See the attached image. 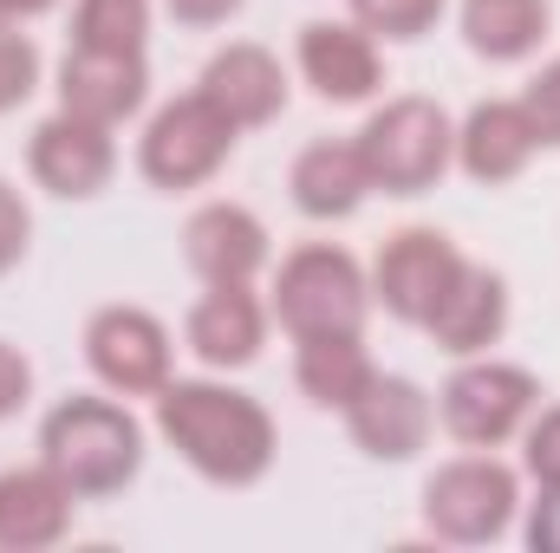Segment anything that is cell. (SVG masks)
Instances as JSON below:
<instances>
[{"label": "cell", "instance_id": "cell-1", "mask_svg": "<svg viewBox=\"0 0 560 553\" xmlns=\"http://www.w3.org/2000/svg\"><path fill=\"white\" fill-rule=\"evenodd\" d=\"M156 423L163 436L222 489H248L275 462V423L255 398L229 385H163L156 391Z\"/></svg>", "mask_w": 560, "mask_h": 553}, {"label": "cell", "instance_id": "cell-2", "mask_svg": "<svg viewBox=\"0 0 560 553\" xmlns=\"http://www.w3.org/2000/svg\"><path fill=\"white\" fill-rule=\"evenodd\" d=\"M39 449L66 475L72 495H118L143 462V430L131 423V411H118L105 398H72L46 416Z\"/></svg>", "mask_w": 560, "mask_h": 553}, {"label": "cell", "instance_id": "cell-3", "mask_svg": "<svg viewBox=\"0 0 560 553\" xmlns=\"http://www.w3.org/2000/svg\"><path fill=\"white\" fill-rule=\"evenodd\" d=\"M365 274L346 248H300L275 280V313L293 339H326V332H359L365 326Z\"/></svg>", "mask_w": 560, "mask_h": 553}, {"label": "cell", "instance_id": "cell-4", "mask_svg": "<svg viewBox=\"0 0 560 553\" xmlns=\"http://www.w3.org/2000/svg\"><path fill=\"white\" fill-rule=\"evenodd\" d=\"M450 118L430 105V98H398L385 105L365 131H359V163L372 176V189H392V196H418L443 176L450 163Z\"/></svg>", "mask_w": 560, "mask_h": 553}, {"label": "cell", "instance_id": "cell-5", "mask_svg": "<svg viewBox=\"0 0 560 553\" xmlns=\"http://www.w3.org/2000/svg\"><path fill=\"white\" fill-rule=\"evenodd\" d=\"M229 150H235V125L196 92V98H176V105H163L150 118V131H143V176L156 189H189V183H209Z\"/></svg>", "mask_w": 560, "mask_h": 553}, {"label": "cell", "instance_id": "cell-6", "mask_svg": "<svg viewBox=\"0 0 560 553\" xmlns=\"http://www.w3.org/2000/svg\"><path fill=\"white\" fill-rule=\"evenodd\" d=\"M423 515H430V528H436L443 541H463V548L495 541V534L509 528V515H515V475H509L502 462H489V456L450 462V469L430 475Z\"/></svg>", "mask_w": 560, "mask_h": 553}, {"label": "cell", "instance_id": "cell-7", "mask_svg": "<svg viewBox=\"0 0 560 553\" xmlns=\"http://www.w3.org/2000/svg\"><path fill=\"white\" fill-rule=\"evenodd\" d=\"M85 358L125 398H150V391L170 385V332L138 306H105L85 326Z\"/></svg>", "mask_w": 560, "mask_h": 553}, {"label": "cell", "instance_id": "cell-8", "mask_svg": "<svg viewBox=\"0 0 560 553\" xmlns=\"http://www.w3.org/2000/svg\"><path fill=\"white\" fill-rule=\"evenodd\" d=\"M535 398L541 391H535L528 372H515V365H469V372H456L443 385V423H450L456 443L489 449V443L522 430V416L535 411Z\"/></svg>", "mask_w": 560, "mask_h": 553}, {"label": "cell", "instance_id": "cell-9", "mask_svg": "<svg viewBox=\"0 0 560 553\" xmlns=\"http://www.w3.org/2000/svg\"><path fill=\"white\" fill-rule=\"evenodd\" d=\"M456 274H463V255L450 248V235H436V228H405V235H392L385 255H378V299H385V313H398L405 326H430L436 299L456 286Z\"/></svg>", "mask_w": 560, "mask_h": 553}, {"label": "cell", "instance_id": "cell-10", "mask_svg": "<svg viewBox=\"0 0 560 553\" xmlns=\"http://www.w3.org/2000/svg\"><path fill=\"white\" fill-rule=\"evenodd\" d=\"M143 52H92V46H72L66 66H59V98L72 118H92V125H118L143 105Z\"/></svg>", "mask_w": 560, "mask_h": 553}, {"label": "cell", "instance_id": "cell-11", "mask_svg": "<svg viewBox=\"0 0 560 553\" xmlns=\"http://www.w3.org/2000/svg\"><path fill=\"white\" fill-rule=\"evenodd\" d=\"M112 125H92V118H72V111H59V118H46L39 131H33V176L52 189V196H98L105 189V176H112V138H105Z\"/></svg>", "mask_w": 560, "mask_h": 553}, {"label": "cell", "instance_id": "cell-12", "mask_svg": "<svg viewBox=\"0 0 560 553\" xmlns=\"http://www.w3.org/2000/svg\"><path fill=\"white\" fill-rule=\"evenodd\" d=\"M346 416H352V443L365 456H385V462L418 456L423 436H430V398L411 378H378L372 372V385L346 404Z\"/></svg>", "mask_w": 560, "mask_h": 553}, {"label": "cell", "instance_id": "cell-13", "mask_svg": "<svg viewBox=\"0 0 560 553\" xmlns=\"http://www.w3.org/2000/svg\"><path fill=\"white\" fill-rule=\"evenodd\" d=\"M183 248H189V268L209 280V286H248L255 268L268 261V228L248 209L215 202V209H202L183 228Z\"/></svg>", "mask_w": 560, "mask_h": 553}, {"label": "cell", "instance_id": "cell-14", "mask_svg": "<svg viewBox=\"0 0 560 553\" xmlns=\"http://www.w3.org/2000/svg\"><path fill=\"white\" fill-rule=\"evenodd\" d=\"M66 528H72V489H66V475L52 462L0 475V548L13 553L52 548Z\"/></svg>", "mask_w": 560, "mask_h": 553}, {"label": "cell", "instance_id": "cell-15", "mask_svg": "<svg viewBox=\"0 0 560 553\" xmlns=\"http://www.w3.org/2000/svg\"><path fill=\"white\" fill-rule=\"evenodd\" d=\"M202 98H209L235 131H248V125L280 118V105H287V79H280L275 52H261V46H229V52L209 59V72H202Z\"/></svg>", "mask_w": 560, "mask_h": 553}, {"label": "cell", "instance_id": "cell-16", "mask_svg": "<svg viewBox=\"0 0 560 553\" xmlns=\"http://www.w3.org/2000/svg\"><path fill=\"white\" fill-rule=\"evenodd\" d=\"M300 72L319 85V98H339V105L378 92V52H372V39H365L359 26L313 20V26L300 33Z\"/></svg>", "mask_w": 560, "mask_h": 553}, {"label": "cell", "instance_id": "cell-17", "mask_svg": "<svg viewBox=\"0 0 560 553\" xmlns=\"http://www.w3.org/2000/svg\"><path fill=\"white\" fill-rule=\"evenodd\" d=\"M535 143H541V131H535V118L522 105H476L463 138H456V156H463V169L476 183H509V176L528 169Z\"/></svg>", "mask_w": 560, "mask_h": 553}, {"label": "cell", "instance_id": "cell-18", "mask_svg": "<svg viewBox=\"0 0 560 553\" xmlns=\"http://www.w3.org/2000/svg\"><path fill=\"white\" fill-rule=\"evenodd\" d=\"M502 326H509V293H502V280L489 274V268H469V261H463L456 286H450V293L436 299V313H430L436 345H443V352H482V345H495Z\"/></svg>", "mask_w": 560, "mask_h": 553}, {"label": "cell", "instance_id": "cell-19", "mask_svg": "<svg viewBox=\"0 0 560 553\" xmlns=\"http://www.w3.org/2000/svg\"><path fill=\"white\" fill-rule=\"evenodd\" d=\"M189 345L202 365H248L261 352V306L248 286H215L189 313Z\"/></svg>", "mask_w": 560, "mask_h": 553}, {"label": "cell", "instance_id": "cell-20", "mask_svg": "<svg viewBox=\"0 0 560 553\" xmlns=\"http://www.w3.org/2000/svg\"><path fill=\"white\" fill-rule=\"evenodd\" d=\"M365 189H372V176H365V163H359V143H313V150H300V163H293V202H300L306 215H319V222L352 215Z\"/></svg>", "mask_w": 560, "mask_h": 553}, {"label": "cell", "instance_id": "cell-21", "mask_svg": "<svg viewBox=\"0 0 560 553\" xmlns=\"http://www.w3.org/2000/svg\"><path fill=\"white\" fill-rule=\"evenodd\" d=\"M372 385V358L359 345V332H326V339H300V391L313 404H352L359 391Z\"/></svg>", "mask_w": 560, "mask_h": 553}, {"label": "cell", "instance_id": "cell-22", "mask_svg": "<svg viewBox=\"0 0 560 553\" xmlns=\"http://www.w3.org/2000/svg\"><path fill=\"white\" fill-rule=\"evenodd\" d=\"M463 33L482 59H522L548 33V0H463Z\"/></svg>", "mask_w": 560, "mask_h": 553}, {"label": "cell", "instance_id": "cell-23", "mask_svg": "<svg viewBox=\"0 0 560 553\" xmlns=\"http://www.w3.org/2000/svg\"><path fill=\"white\" fill-rule=\"evenodd\" d=\"M79 46L92 52H143L150 0H79Z\"/></svg>", "mask_w": 560, "mask_h": 553}, {"label": "cell", "instance_id": "cell-24", "mask_svg": "<svg viewBox=\"0 0 560 553\" xmlns=\"http://www.w3.org/2000/svg\"><path fill=\"white\" fill-rule=\"evenodd\" d=\"M352 13H359L372 33H385V39H418V33L436 26L443 0H352Z\"/></svg>", "mask_w": 560, "mask_h": 553}, {"label": "cell", "instance_id": "cell-25", "mask_svg": "<svg viewBox=\"0 0 560 553\" xmlns=\"http://www.w3.org/2000/svg\"><path fill=\"white\" fill-rule=\"evenodd\" d=\"M33 79H39V52H33V39L13 33V26L0 20V111L26 105V98H33Z\"/></svg>", "mask_w": 560, "mask_h": 553}, {"label": "cell", "instance_id": "cell-26", "mask_svg": "<svg viewBox=\"0 0 560 553\" xmlns=\"http://www.w3.org/2000/svg\"><path fill=\"white\" fill-rule=\"evenodd\" d=\"M522 111L535 118V131H541V143H560V59L528 85V98H522Z\"/></svg>", "mask_w": 560, "mask_h": 553}, {"label": "cell", "instance_id": "cell-27", "mask_svg": "<svg viewBox=\"0 0 560 553\" xmlns=\"http://www.w3.org/2000/svg\"><path fill=\"white\" fill-rule=\"evenodd\" d=\"M528 469L541 475V489H560V411H548L528 430Z\"/></svg>", "mask_w": 560, "mask_h": 553}, {"label": "cell", "instance_id": "cell-28", "mask_svg": "<svg viewBox=\"0 0 560 553\" xmlns=\"http://www.w3.org/2000/svg\"><path fill=\"white\" fill-rule=\"evenodd\" d=\"M26 228H33V222H26L20 196H13V189L0 183V274H7V268H13V261L26 255Z\"/></svg>", "mask_w": 560, "mask_h": 553}, {"label": "cell", "instance_id": "cell-29", "mask_svg": "<svg viewBox=\"0 0 560 553\" xmlns=\"http://www.w3.org/2000/svg\"><path fill=\"white\" fill-rule=\"evenodd\" d=\"M528 548L535 553H560V489H548L528 515Z\"/></svg>", "mask_w": 560, "mask_h": 553}, {"label": "cell", "instance_id": "cell-30", "mask_svg": "<svg viewBox=\"0 0 560 553\" xmlns=\"http://www.w3.org/2000/svg\"><path fill=\"white\" fill-rule=\"evenodd\" d=\"M26 385H33V372H26V358L13 352V345H0V416L20 411V398H26Z\"/></svg>", "mask_w": 560, "mask_h": 553}, {"label": "cell", "instance_id": "cell-31", "mask_svg": "<svg viewBox=\"0 0 560 553\" xmlns=\"http://www.w3.org/2000/svg\"><path fill=\"white\" fill-rule=\"evenodd\" d=\"M242 0H170V13L183 20V26H215V20H229Z\"/></svg>", "mask_w": 560, "mask_h": 553}, {"label": "cell", "instance_id": "cell-32", "mask_svg": "<svg viewBox=\"0 0 560 553\" xmlns=\"http://www.w3.org/2000/svg\"><path fill=\"white\" fill-rule=\"evenodd\" d=\"M52 0H0V20H33V13H46Z\"/></svg>", "mask_w": 560, "mask_h": 553}]
</instances>
